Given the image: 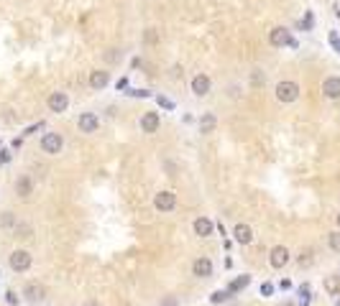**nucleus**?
<instances>
[{
  "instance_id": "obj_1",
  "label": "nucleus",
  "mask_w": 340,
  "mask_h": 306,
  "mask_svg": "<svg viewBox=\"0 0 340 306\" xmlns=\"http://www.w3.org/2000/svg\"><path fill=\"white\" fill-rule=\"evenodd\" d=\"M299 97V84L292 82V79H284V82L276 84V100L279 102H294Z\"/></svg>"
},
{
  "instance_id": "obj_2",
  "label": "nucleus",
  "mask_w": 340,
  "mask_h": 306,
  "mask_svg": "<svg viewBox=\"0 0 340 306\" xmlns=\"http://www.w3.org/2000/svg\"><path fill=\"white\" fill-rule=\"evenodd\" d=\"M8 263H10V268H13L16 273H26V270L31 268V263H33V258H31L28 250H13L10 258H8Z\"/></svg>"
},
{
  "instance_id": "obj_3",
  "label": "nucleus",
  "mask_w": 340,
  "mask_h": 306,
  "mask_svg": "<svg viewBox=\"0 0 340 306\" xmlns=\"http://www.w3.org/2000/svg\"><path fill=\"white\" fill-rule=\"evenodd\" d=\"M62 148H64L62 133H46V135L41 138V151H44V153L56 156V153H62Z\"/></svg>"
},
{
  "instance_id": "obj_4",
  "label": "nucleus",
  "mask_w": 340,
  "mask_h": 306,
  "mask_svg": "<svg viewBox=\"0 0 340 306\" xmlns=\"http://www.w3.org/2000/svg\"><path fill=\"white\" fill-rule=\"evenodd\" d=\"M269 43H271V46H297V41L289 36V31H287L284 26L271 28V33H269Z\"/></svg>"
},
{
  "instance_id": "obj_5",
  "label": "nucleus",
  "mask_w": 340,
  "mask_h": 306,
  "mask_svg": "<svg viewBox=\"0 0 340 306\" xmlns=\"http://www.w3.org/2000/svg\"><path fill=\"white\" fill-rule=\"evenodd\" d=\"M154 207L159 212H172L177 207V194L174 191H159V194L154 197Z\"/></svg>"
},
{
  "instance_id": "obj_6",
  "label": "nucleus",
  "mask_w": 340,
  "mask_h": 306,
  "mask_svg": "<svg viewBox=\"0 0 340 306\" xmlns=\"http://www.w3.org/2000/svg\"><path fill=\"white\" fill-rule=\"evenodd\" d=\"M77 128H79V133H95L100 128V118L95 112H82L77 120Z\"/></svg>"
},
{
  "instance_id": "obj_7",
  "label": "nucleus",
  "mask_w": 340,
  "mask_h": 306,
  "mask_svg": "<svg viewBox=\"0 0 340 306\" xmlns=\"http://www.w3.org/2000/svg\"><path fill=\"white\" fill-rule=\"evenodd\" d=\"M46 105H49V110L51 112H64L67 107H69V97H67V92H51L49 95V100H46Z\"/></svg>"
},
{
  "instance_id": "obj_8",
  "label": "nucleus",
  "mask_w": 340,
  "mask_h": 306,
  "mask_svg": "<svg viewBox=\"0 0 340 306\" xmlns=\"http://www.w3.org/2000/svg\"><path fill=\"white\" fill-rule=\"evenodd\" d=\"M269 263H271V268H284L289 263V250L284 245H276L274 250H271V255H269Z\"/></svg>"
},
{
  "instance_id": "obj_9",
  "label": "nucleus",
  "mask_w": 340,
  "mask_h": 306,
  "mask_svg": "<svg viewBox=\"0 0 340 306\" xmlns=\"http://www.w3.org/2000/svg\"><path fill=\"white\" fill-rule=\"evenodd\" d=\"M192 276H197V278H210V276H212V260H210V258H197L195 263H192Z\"/></svg>"
},
{
  "instance_id": "obj_10",
  "label": "nucleus",
  "mask_w": 340,
  "mask_h": 306,
  "mask_svg": "<svg viewBox=\"0 0 340 306\" xmlns=\"http://www.w3.org/2000/svg\"><path fill=\"white\" fill-rule=\"evenodd\" d=\"M210 87H212V82H210L207 74H197L195 79H192V92H195L197 97L210 95Z\"/></svg>"
},
{
  "instance_id": "obj_11",
  "label": "nucleus",
  "mask_w": 340,
  "mask_h": 306,
  "mask_svg": "<svg viewBox=\"0 0 340 306\" xmlns=\"http://www.w3.org/2000/svg\"><path fill=\"white\" fill-rule=\"evenodd\" d=\"M233 237H235L238 245H251V243H253V230H251V224H235Z\"/></svg>"
},
{
  "instance_id": "obj_12",
  "label": "nucleus",
  "mask_w": 340,
  "mask_h": 306,
  "mask_svg": "<svg viewBox=\"0 0 340 306\" xmlns=\"http://www.w3.org/2000/svg\"><path fill=\"white\" fill-rule=\"evenodd\" d=\"M322 95L327 100H338L340 97V77H327L322 82Z\"/></svg>"
},
{
  "instance_id": "obj_13",
  "label": "nucleus",
  "mask_w": 340,
  "mask_h": 306,
  "mask_svg": "<svg viewBox=\"0 0 340 306\" xmlns=\"http://www.w3.org/2000/svg\"><path fill=\"white\" fill-rule=\"evenodd\" d=\"M159 125H161V118H159V112H146L141 118V130L143 133H156Z\"/></svg>"
},
{
  "instance_id": "obj_14",
  "label": "nucleus",
  "mask_w": 340,
  "mask_h": 306,
  "mask_svg": "<svg viewBox=\"0 0 340 306\" xmlns=\"http://www.w3.org/2000/svg\"><path fill=\"white\" fill-rule=\"evenodd\" d=\"M23 296L31 301V304H36V301H44V286L41 283H26V288H23Z\"/></svg>"
},
{
  "instance_id": "obj_15",
  "label": "nucleus",
  "mask_w": 340,
  "mask_h": 306,
  "mask_svg": "<svg viewBox=\"0 0 340 306\" xmlns=\"http://www.w3.org/2000/svg\"><path fill=\"white\" fill-rule=\"evenodd\" d=\"M108 82H110V74L105 69H95L92 74H90V87L92 89H105Z\"/></svg>"
},
{
  "instance_id": "obj_16",
  "label": "nucleus",
  "mask_w": 340,
  "mask_h": 306,
  "mask_svg": "<svg viewBox=\"0 0 340 306\" xmlns=\"http://www.w3.org/2000/svg\"><path fill=\"white\" fill-rule=\"evenodd\" d=\"M16 194L23 197V199H28L33 194V181H31V176H18V181H16Z\"/></svg>"
},
{
  "instance_id": "obj_17",
  "label": "nucleus",
  "mask_w": 340,
  "mask_h": 306,
  "mask_svg": "<svg viewBox=\"0 0 340 306\" xmlns=\"http://www.w3.org/2000/svg\"><path fill=\"white\" fill-rule=\"evenodd\" d=\"M212 230H215L212 220H207V217H197V220H195V235H200V237H210Z\"/></svg>"
},
{
  "instance_id": "obj_18",
  "label": "nucleus",
  "mask_w": 340,
  "mask_h": 306,
  "mask_svg": "<svg viewBox=\"0 0 340 306\" xmlns=\"http://www.w3.org/2000/svg\"><path fill=\"white\" fill-rule=\"evenodd\" d=\"M215 125H218L215 115H212V112H205V115H202V120H200V130L207 135V133H212V130H215Z\"/></svg>"
},
{
  "instance_id": "obj_19",
  "label": "nucleus",
  "mask_w": 340,
  "mask_h": 306,
  "mask_svg": "<svg viewBox=\"0 0 340 306\" xmlns=\"http://www.w3.org/2000/svg\"><path fill=\"white\" fill-rule=\"evenodd\" d=\"M248 283H251V276H241V278H235V281L230 283V286H228V291H230V293H235V291H241V288H246Z\"/></svg>"
},
{
  "instance_id": "obj_20",
  "label": "nucleus",
  "mask_w": 340,
  "mask_h": 306,
  "mask_svg": "<svg viewBox=\"0 0 340 306\" xmlns=\"http://www.w3.org/2000/svg\"><path fill=\"white\" fill-rule=\"evenodd\" d=\"M325 288H327V293H333V296H338V293H340V276L327 278V281H325Z\"/></svg>"
},
{
  "instance_id": "obj_21",
  "label": "nucleus",
  "mask_w": 340,
  "mask_h": 306,
  "mask_svg": "<svg viewBox=\"0 0 340 306\" xmlns=\"http://www.w3.org/2000/svg\"><path fill=\"white\" fill-rule=\"evenodd\" d=\"M0 224H3V230H13L18 227V222L13 217V212H3V220H0Z\"/></svg>"
},
{
  "instance_id": "obj_22",
  "label": "nucleus",
  "mask_w": 340,
  "mask_h": 306,
  "mask_svg": "<svg viewBox=\"0 0 340 306\" xmlns=\"http://www.w3.org/2000/svg\"><path fill=\"white\" fill-rule=\"evenodd\" d=\"M228 299H230V291L228 288H225V291H215L212 296H210L212 304H223V301H228Z\"/></svg>"
},
{
  "instance_id": "obj_23",
  "label": "nucleus",
  "mask_w": 340,
  "mask_h": 306,
  "mask_svg": "<svg viewBox=\"0 0 340 306\" xmlns=\"http://www.w3.org/2000/svg\"><path fill=\"white\" fill-rule=\"evenodd\" d=\"M327 245H330L333 253H340V232H330V237H327Z\"/></svg>"
},
{
  "instance_id": "obj_24",
  "label": "nucleus",
  "mask_w": 340,
  "mask_h": 306,
  "mask_svg": "<svg viewBox=\"0 0 340 306\" xmlns=\"http://www.w3.org/2000/svg\"><path fill=\"white\" fill-rule=\"evenodd\" d=\"M299 306H310V286H299Z\"/></svg>"
},
{
  "instance_id": "obj_25",
  "label": "nucleus",
  "mask_w": 340,
  "mask_h": 306,
  "mask_svg": "<svg viewBox=\"0 0 340 306\" xmlns=\"http://www.w3.org/2000/svg\"><path fill=\"white\" fill-rule=\"evenodd\" d=\"M274 293V286L271 283H261V296H271Z\"/></svg>"
},
{
  "instance_id": "obj_26",
  "label": "nucleus",
  "mask_w": 340,
  "mask_h": 306,
  "mask_svg": "<svg viewBox=\"0 0 340 306\" xmlns=\"http://www.w3.org/2000/svg\"><path fill=\"white\" fill-rule=\"evenodd\" d=\"M5 296H8V304H13V306L18 304V296H16V293H13V291H8V293H5Z\"/></svg>"
},
{
  "instance_id": "obj_27",
  "label": "nucleus",
  "mask_w": 340,
  "mask_h": 306,
  "mask_svg": "<svg viewBox=\"0 0 340 306\" xmlns=\"http://www.w3.org/2000/svg\"><path fill=\"white\" fill-rule=\"evenodd\" d=\"M39 128H44V122H39V125H31V128H26V133H23V135H31V133H36Z\"/></svg>"
},
{
  "instance_id": "obj_28",
  "label": "nucleus",
  "mask_w": 340,
  "mask_h": 306,
  "mask_svg": "<svg viewBox=\"0 0 340 306\" xmlns=\"http://www.w3.org/2000/svg\"><path fill=\"white\" fill-rule=\"evenodd\" d=\"M299 263L307 265V263H310V253H302V255H299Z\"/></svg>"
},
{
  "instance_id": "obj_29",
  "label": "nucleus",
  "mask_w": 340,
  "mask_h": 306,
  "mask_svg": "<svg viewBox=\"0 0 340 306\" xmlns=\"http://www.w3.org/2000/svg\"><path fill=\"white\" fill-rule=\"evenodd\" d=\"M159 105H164V107H174L172 102H169V100H164V97H159Z\"/></svg>"
},
{
  "instance_id": "obj_30",
  "label": "nucleus",
  "mask_w": 340,
  "mask_h": 306,
  "mask_svg": "<svg viewBox=\"0 0 340 306\" xmlns=\"http://www.w3.org/2000/svg\"><path fill=\"white\" fill-rule=\"evenodd\" d=\"M0 161H3V163H8V161H10V153H8V151H3V156H0Z\"/></svg>"
},
{
  "instance_id": "obj_31",
  "label": "nucleus",
  "mask_w": 340,
  "mask_h": 306,
  "mask_svg": "<svg viewBox=\"0 0 340 306\" xmlns=\"http://www.w3.org/2000/svg\"><path fill=\"white\" fill-rule=\"evenodd\" d=\"M164 306H177V301H174V299H166V301H164Z\"/></svg>"
},
{
  "instance_id": "obj_32",
  "label": "nucleus",
  "mask_w": 340,
  "mask_h": 306,
  "mask_svg": "<svg viewBox=\"0 0 340 306\" xmlns=\"http://www.w3.org/2000/svg\"><path fill=\"white\" fill-rule=\"evenodd\" d=\"M338 227H340V214H338Z\"/></svg>"
},
{
  "instance_id": "obj_33",
  "label": "nucleus",
  "mask_w": 340,
  "mask_h": 306,
  "mask_svg": "<svg viewBox=\"0 0 340 306\" xmlns=\"http://www.w3.org/2000/svg\"><path fill=\"white\" fill-rule=\"evenodd\" d=\"M338 18H340V10H338Z\"/></svg>"
},
{
  "instance_id": "obj_34",
  "label": "nucleus",
  "mask_w": 340,
  "mask_h": 306,
  "mask_svg": "<svg viewBox=\"0 0 340 306\" xmlns=\"http://www.w3.org/2000/svg\"><path fill=\"white\" fill-rule=\"evenodd\" d=\"M338 306H340V301H338Z\"/></svg>"
},
{
  "instance_id": "obj_35",
  "label": "nucleus",
  "mask_w": 340,
  "mask_h": 306,
  "mask_svg": "<svg viewBox=\"0 0 340 306\" xmlns=\"http://www.w3.org/2000/svg\"><path fill=\"white\" fill-rule=\"evenodd\" d=\"M338 51H340V46H338Z\"/></svg>"
},
{
  "instance_id": "obj_36",
  "label": "nucleus",
  "mask_w": 340,
  "mask_h": 306,
  "mask_svg": "<svg viewBox=\"0 0 340 306\" xmlns=\"http://www.w3.org/2000/svg\"><path fill=\"white\" fill-rule=\"evenodd\" d=\"M90 306H92V304H90Z\"/></svg>"
}]
</instances>
